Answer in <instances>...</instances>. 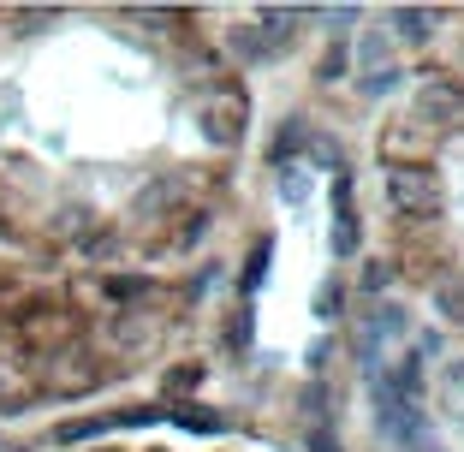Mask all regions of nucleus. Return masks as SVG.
<instances>
[{
	"instance_id": "1",
	"label": "nucleus",
	"mask_w": 464,
	"mask_h": 452,
	"mask_svg": "<svg viewBox=\"0 0 464 452\" xmlns=\"http://www.w3.org/2000/svg\"><path fill=\"white\" fill-rule=\"evenodd\" d=\"M387 203L405 208V215H429V208L440 203V185L429 167H393L387 173Z\"/></svg>"
},
{
	"instance_id": "2",
	"label": "nucleus",
	"mask_w": 464,
	"mask_h": 452,
	"mask_svg": "<svg viewBox=\"0 0 464 452\" xmlns=\"http://www.w3.org/2000/svg\"><path fill=\"white\" fill-rule=\"evenodd\" d=\"M459 108H464V90H459V83H447V78L423 83V96H417V113H423V120H452Z\"/></svg>"
},
{
	"instance_id": "3",
	"label": "nucleus",
	"mask_w": 464,
	"mask_h": 452,
	"mask_svg": "<svg viewBox=\"0 0 464 452\" xmlns=\"http://www.w3.org/2000/svg\"><path fill=\"white\" fill-rule=\"evenodd\" d=\"M334 250H340V256H352V250H357V233H352V185H345V178H334Z\"/></svg>"
},
{
	"instance_id": "4",
	"label": "nucleus",
	"mask_w": 464,
	"mask_h": 452,
	"mask_svg": "<svg viewBox=\"0 0 464 452\" xmlns=\"http://www.w3.org/2000/svg\"><path fill=\"white\" fill-rule=\"evenodd\" d=\"M429 24H435V13H423V6H399L393 13V36L399 42H429Z\"/></svg>"
},
{
	"instance_id": "5",
	"label": "nucleus",
	"mask_w": 464,
	"mask_h": 452,
	"mask_svg": "<svg viewBox=\"0 0 464 452\" xmlns=\"http://www.w3.org/2000/svg\"><path fill=\"white\" fill-rule=\"evenodd\" d=\"M102 428H113V417H83V423H60V440H90V435H102Z\"/></svg>"
},
{
	"instance_id": "6",
	"label": "nucleus",
	"mask_w": 464,
	"mask_h": 452,
	"mask_svg": "<svg viewBox=\"0 0 464 452\" xmlns=\"http://www.w3.org/2000/svg\"><path fill=\"white\" fill-rule=\"evenodd\" d=\"M435 298H440V310H447L452 322H464V280H447V286H440Z\"/></svg>"
},
{
	"instance_id": "7",
	"label": "nucleus",
	"mask_w": 464,
	"mask_h": 452,
	"mask_svg": "<svg viewBox=\"0 0 464 452\" xmlns=\"http://www.w3.org/2000/svg\"><path fill=\"white\" fill-rule=\"evenodd\" d=\"M399 83V66H382V72H363V96H387Z\"/></svg>"
},
{
	"instance_id": "8",
	"label": "nucleus",
	"mask_w": 464,
	"mask_h": 452,
	"mask_svg": "<svg viewBox=\"0 0 464 452\" xmlns=\"http://www.w3.org/2000/svg\"><path fill=\"white\" fill-rule=\"evenodd\" d=\"M280 197H286V203H304V167H280Z\"/></svg>"
},
{
	"instance_id": "9",
	"label": "nucleus",
	"mask_w": 464,
	"mask_h": 452,
	"mask_svg": "<svg viewBox=\"0 0 464 452\" xmlns=\"http://www.w3.org/2000/svg\"><path fill=\"white\" fill-rule=\"evenodd\" d=\"M185 428H197V435H208V428H220V417H203V411H173Z\"/></svg>"
},
{
	"instance_id": "10",
	"label": "nucleus",
	"mask_w": 464,
	"mask_h": 452,
	"mask_svg": "<svg viewBox=\"0 0 464 452\" xmlns=\"http://www.w3.org/2000/svg\"><path fill=\"white\" fill-rule=\"evenodd\" d=\"M262 274H268V245H262V250H256V256H250V274H245V286H250V292H256V280H262Z\"/></svg>"
},
{
	"instance_id": "11",
	"label": "nucleus",
	"mask_w": 464,
	"mask_h": 452,
	"mask_svg": "<svg viewBox=\"0 0 464 452\" xmlns=\"http://www.w3.org/2000/svg\"><path fill=\"white\" fill-rule=\"evenodd\" d=\"M315 310H322V322H334V310H340V286H322V298H315Z\"/></svg>"
},
{
	"instance_id": "12",
	"label": "nucleus",
	"mask_w": 464,
	"mask_h": 452,
	"mask_svg": "<svg viewBox=\"0 0 464 452\" xmlns=\"http://www.w3.org/2000/svg\"><path fill=\"white\" fill-rule=\"evenodd\" d=\"M143 292V280H108V298H137Z\"/></svg>"
},
{
	"instance_id": "13",
	"label": "nucleus",
	"mask_w": 464,
	"mask_h": 452,
	"mask_svg": "<svg viewBox=\"0 0 464 452\" xmlns=\"http://www.w3.org/2000/svg\"><path fill=\"white\" fill-rule=\"evenodd\" d=\"M340 72H345V48H334V54H328V60H322V78H328V83H334V78H340Z\"/></svg>"
},
{
	"instance_id": "14",
	"label": "nucleus",
	"mask_w": 464,
	"mask_h": 452,
	"mask_svg": "<svg viewBox=\"0 0 464 452\" xmlns=\"http://www.w3.org/2000/svg\"><path fill=\"white\" fill-rule=\"evenodd\" d=\"M197 381H203V370L191 363V370H173V381H167V387H179V393H185V387H197Z\"/></svg>"
},
{
	"instance_id": "15",
	"label": "nucleus",
	"mask_w": 464,
	"mask_h": 452,
	"mask_svg": "<svg viewBox=\"0 0 464 452\" xmlns=\"http://www.w3.org/2000/svg\"><path fill=\"white\" fill-rule=\"evenodd\" d=\"M310 452H340V440H334L328 428H315V435H310Z\"/></svg>"
}]
</instances>
